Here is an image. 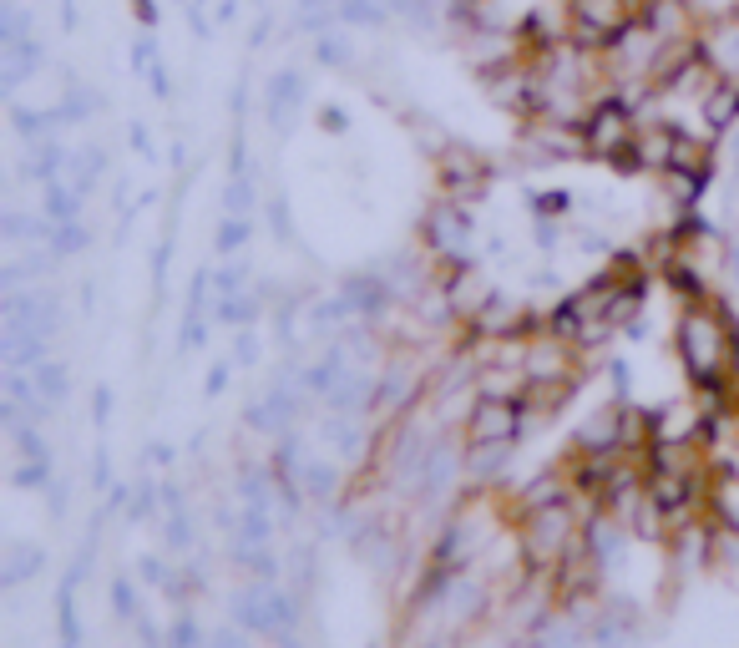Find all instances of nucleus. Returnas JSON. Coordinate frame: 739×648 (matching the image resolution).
Returning a JSON list of instances; mask_svg holds the SVG:
<instances>
[{
    "instance_id": "1",
    "label": "nucleus",
    "mask_w": 739,
    "mask_h": 648,
    "mask_svg": "<svg viewBox=\"0 0 739 648\" xmlns=\"http://www.w3.org/2000/svg\"><path fill=\"white\" fill-rule=\"evenodd\" d=\"M583 527H588V502L578 497L527 512L517 522V562L532 578H552L572 552H583Z\"/></svg>"
},
{
    "instance_id": "2",
    "label": "nucleus",
    "mask_w": 739,
    "mask_h": 648,
    "mask_svg": "<svg viewBox=\"0 0 739 648\" xmlns=\"http://www.w3.org/2000/svg\"><path fill=\"white\" fill-rule=\"evenodd\" d=\"M633 142H638V107L623 102L618 92L598 97V107L583 122V147L593 162H613L618 173H638L633 162Z\"/></svg>"
},
{
    "instance_id": "3",
    "label": "nucleus",
    "mask_w": 739,
    "mask_h": 648,
    "mask_svg": "<svg viewBox=\"0 0 739 648\" xmlns=\"http://www.w3.org/2000/svg\"><path fill=\"white\" fill-rule=\"evenodd\" d=\"M421 249H426L441 269L471 264V249H476V223H471V208L441 193V198L426 208V218H421Z\"/></svg>"
},
{
    "instance_id": "4",
    "label": "nucleus",
    "mask_w": 739,
    "mask_h": 648,
    "mask_svg": "<svg viewBox=\"0 0 739 648\" xmlns=\"http://www.w3.org/2000/svg\"><path fill=\"white\" fill-rule=\"evenodd\" d=\"M233 613L249 633L279 638V633H299V593L279 588L274 578H254L249 588H238Z\"/></svg>"
},
{
    "instance_id": "5",
    "label": "nucleus",
    "mask_w": 739,
    "mask_h": 648,
    "mask_svg": "<svg viewBox=\"0 0 739 648\" xmlns=\"http://www.w3.org/2000/svg\"><path fill=\"white\" fill-rule=\"evenodd\" d=\"M567 16H572V41L603 51L613 36H623L638 21L633 0H567Z\"/></svg>"
},
{
    "instance_id": "6",
    "label": "nucleus",
    "mask_w": 739,
    "mask_h": 648,
    "mask_svg": "<svg viewBox=\"0 0 739 648\" xmlns=\"http://www.w3.org/2000/svg\"><path fill=\"white\" fill-rule=\"evenodd\" d=\"M527 421H522V400L507 395H476L461 416V441H522Z\"/></svg>"
},
{
    "instance_id": "7",
    "label": "nucleus",
    "mask_w": 739,
    "mask_h": 648,
    "mask_svg": "<svg viewBox=\"0 0 739 648\" xmlns=\"http://www.w3.org/2000/svg\"><path fill=\"white\" fill-rule=\"evenodd\" d=\"M436 178H441V193H446V198H456V203L471 208V203L486 193L491 168H486V157H481L476 147H466V142H446V147L436 152Z\"/></svg>"
},
{
    "instance_id": "8",
    "label": "nucleus",
    "mask_w": 739,
    "mask_h": 648,
    "mask_svg": "<svg viewBox=\"0 0 739 648\" xmlns=\"http://www.w3.org/2000/svg\"><path fill=\"white\" fill-rule=\"evenodd\" d=\"M628 542H633V532L608 512V507H588V527H583V552L598 562V573L608 578V573H618V567L628 562Z\"/></svg>"
},
{
    "instance_id": "9",
    "label": "nucleus",
    "mask_w": 739,
    "mask_h": 648,
    "mask_svg": "<svg viewBox=\"0 0 739 648\" xmlns=\"http://www.w3.org/2000/svg\"><path fill=\"white\" fill-rule=\"evenodd\" d=\"M340 299L350 304V314H355V319H370V324H380V319L395 309L390 279H385L380 269H355V274H345Z\"/></svg>"
},
{
    "instance_id": "10",
    "label": "nucleus",
    "mask_w": 739,
    "mask_h": 648,
    "mask_svg": "<svg viewBox=\"0 0 739 648\" xmlns=\"http://www.w3.org/2000/svg\"><path fill=\"white\" fill-rule=\"evenodd\" d=\"M572 451H603V456H628L623 451V400H608L588 421L572 431Z\"/></svg>"
},
{
    "instance_id": "11",
    "label": "nucleus",
    "mask_w": 739,
    "mask_h": 648,
    "mask_svg": "<svg viewBox=\"0 0 739 648\" xmlns=\"http://www.w3.org/2000/svg\"><path fill=\"white\" fill-rule=\"evenodd\" d=\"M638 628H643L638 603H628V598H608V603L593 613L588 638H593V648H628V643L638 638Z\"/></svg>"
},
{
    "instance_id": "12",
    "label": "nucleus",
    "mask_w": 739,
    "mask_h": 648,
    "mask_svg": "<svg viewBox=\"0 0 739 648\" xmlns=\"http://www.w3.org/2000/svg\"><path fill=\"white\" fill-rule=\"evenodd\" d=\"M699 51L709 56V66H714V71H719L724 81H734V87H739V11H729V16H714V21H704Z\"/></svg>"
},
{
    "instance_id": "13",
    "label": "nucleus",
    "mask_w": 739,
    "mask_h": 648,
    "mask_svg": "<svg viewBox=\"0 0 739 648\" xmlns=\"http://www.w3.org/2000/svg\"><path fill=\"white\" fill-rule=\"evenodd\" d=\"M567 497H578L572 492V476H567V466H547V471H537L522 492L512 497V517L522 522L527 512H537V507H552V502H567Z\"/></svg>"
},
{
    "instance_id": "14",
    "label": "nucleus",
    "mask_w": 739,
    "mask_h": 648,
    "mask_svg": "<svg viewBox=\"0 0 739 648\" xmlns=\"http://www.w3.org/2000/svg\"><path fill=\"white\" fill-rule=\"evenodd\" d=\"M512 461V441H466V481L476 486H497Z\"/></svg>"
},
{
    "instance_id": "15",
    "label": "nucleus",
    "mask_w": 739,
    "mask_h": 648,
    "mask_svg": "<svg viewBox=\"0 0 739 648\" xmlns=\"http://www.w3.org/2000/svg\"><path fill=\"white\" fill-rule=\"evenodd\" d=\"M704 512H709L714 527H734V532H739V471H729V466H714V471H709Z\"/></svg>"
},
{
    "instance_id": "16",
    "label": "nucleus",
    "mask_w": 739,
    "mask_h": 648,
    "mask_svg": "<svg viewBox=\"0 0 739 648\" xmlns=\"http://www.w3.org/2000/svg\"><path fill=\"white\" fill-rule=\"evenodd\" d=\"M264 107H269V122H274V127H289V122H294V112L304 107V71H299V66H284V71L269 81Z\"/></svg>"
},
{
    "instance_id": "17",
    "label": "nucleus",
    "mask_w": 739,
    "mask_h": 648,
    "mask_svg": "<svg viewBox=\"0 0 739 648\" xmlns=\"http://www.w3.org/2000/svg\"><path fill=\"white\" fill-rule=\"evenodd\" d=\"M299 486L309 502H340V456H309L304 471H299Z\"/></svg>"
},
{
    "instance_id": "18",
    "label": "nucleus",
    "mask_w": 739,
    "mask_h": 648,
    "mask_svg": "<svg viewBox=\"0 0 739 648\" xmlns=\"http://www.w3.org/2000/svg\"><path fill=\"white\" fill-rule=\"evenodd\" d=\"M0 61H6V71H0V87H6V97H16V87L26 76H36V66L46 61V51H41V41L31 36V41H16V46H0Z\"/></svg>"
},
{
    "instance_id": "19",
    "label": "nucleus",
    "mask_w": 739,
    "mask_h": 648,
    "mask_svg": "<svg viewBox=\"0 0 739 648\" xmlns=\"http://www.w3.org/2000/svg\"><path fill=\"white\" fill-rule=\"evenodd\" d=\"M81 198H87V188H76L71 178L46 183V203H41L46 223H71V218H81Z\"/></svg>"
},
{
    "instance_id": "20",
    "label": "nucleus",
    "mask_w": 739,
    "mask_h": 648,
    "mask_svg": "<svg viewBox=\"0 0 739 648\" xmlns=\"http://www.w3.org/2000/svg\"><path fill=\"white\" fill-rule=\"evenodd\" d=\"M395 16V0H340V21L355 31H385Z\"/></svg>"
},
{
    "instance_id": "21",
    "label": "nucleus",
    "mask_w": 739,
    "mask_h": 648,
    "mask_svg": "<svg viewBox=\"0 0 739 648\" xmlns=\"http://www.w3.org/2000/svg\"><path fill=\"white\" fill-rule=\"evenodd\" d=\"M709 567L739 593V532L734 527H714V542H709Z\"/></svg>"
},
{
    "instance_id": "22",
    "label": "nucleus",
    "mask_w": 739,
    "mask_h": 648,
    "mask_svg": "<svg viewBox=\"0 0 739 648\" xmlns=\"http://www.w3.org/2000/svg\"><path fill=\"white\" fill-rule=\"evenodd\" d=\"M46 567V552L41 547H31V542H16L11 552H6V567H0V588H21L26 578H36Z\"/></svg>"
},
{
    "instance_id": "23",
    "label": "nucleus",
    "mask_w": 739,
    "mask_h": 648,
    "mask_svg": "<svg viewBox=\"0 0 739 648\" xmlns=\"http://www.w3.org/2000/svg\"><path fill=\"white\" fill-rule=\"evenodd\" d=\"M314 61L319 66H330V71H350V61H355V46H350V36L335 26V31H324V36H314Z\"/></svg>"
},
{
    "instance_id": "24",
    "label": "nucleus",
    "mask_w": 739,
    "mask_h": 648,
    "mask_svg": "<svg viewBox=\"0 0 739 648\" xmlns=\"http://www.w3.org/2000/svg\"><path fill=\"white\" fill-rule=\"evenodd\" d=\"M11 122H16V132H21L26 142H46L56 127H66L61 107H56V112H31V107H16V112H11Z\"/></svg>"
},
{
    "instance_id": "25",
    "label": "nucleus",
    "mask_w": 739,
    "mask_h": 648,
    "mask_svg": "<svg viewBox=\"0 0 739 648\" xmlns=\"http://www.w3.org/2000/svg\"><path fill=\"white\" fill-rule=\"evenodd\" d=\"M31 375H36V390H41V400H46V405H61V400L71 395V375H66V365H61V360H51V355H46Z\"/></svg>"
},
{
    "instance_id": "26",
    "label": "nucleus",
    "mask_w": 739,
    "mask_h": 648,
    "mask_svg": "<svg viewBox=\"0 0 739 648\" xmlns=\"http://www.w3.org/2000/svg\"><path fill=\"white\" fill-rule=\"evenodd\" d=\"M299 31H309V36H324V31H335V21H340V0H299Z\"/></svg>"
},
{
    "instance_id": "27",
    "label": "nucleus",
    "mask_w": 739,
    "mask_h": 648,
    "mask_svg": "<svg viewBox=\"0 0 739 648\" xmlns=\"http://www.w3.org/2000/svg\"><path fill=\"white\" fill-rule=\"evenodd\" d=\"M107 173V152L102 147H81V152H71V168H66V178L76 183V188H87L92 193V183Z\"/></svg>"
},
{
    "instance_id": "28",
    "label": "nucleus",
    "mask_w": 739,
    "mask_h": 648,
    "mask_svg": "<svg viewBox=\"0 0 739 648\" xmlns=\"http://www.w3.org/2000/svg\"><path fill=\"white\" fill-rule=\"evenodd\" d=\"M92 243V233L81 228V218H71V223H51V238H46V249L56 254V259H71V254H81Z\"/></svg>"
},
{
    "instance_id": "29",
    "label": "nucleus",
    "mask_w": 739,
    "mask_h": 648,
    "mask_svg": "<svg viewBox=\"0 0 739 648\" xmlns=\"http://www.w3.org/2000/svg\"><path fill=\"white\" fill-rule=\"evenodd\" d=\"M249 233H254V223H249V213H223V223H218V254H238L243 243H249Z\"/></svg>"
},
{
    "instance_id": "30",
    "label": "nucleus",
    "mask_w": 739,
    "mask_h": 648,
    "mask_svg": "<svg viewBox=\"0 0 739 648\" xmlns=\"http://www.w3.org/2000/svg\"><path fill=\"white\" fill-rule=\"evenodd\" d=\"M97 107H102V97H97L92 87H76V81H71L66 97H61V117H66V122H87Z\"/></svg>"
},
{
    "instance_id": "31",
    "label": "nucleus",
    "mask_w": 739,
    "mask_h": 648,
    "mask_svg": "<svg viewBox=\"0 0 739 648\" xmlns=\"http://www.w3.org/2000/svg\"><path fill=\"white\" fill-rule=\"evenodd\" d=\"M16 41H31V16L16 0H6V6H0V46H16Z\"/></svg>"
},
{
    "instance_id": "32",
    "label": "nucleus",
    "mask_w": 739,
    "mask_h": 648,
    "mask_svg": "<svg viewBox=\"0 0 739 648\" xmlns=\"http://www.w3.org/2000/svg\"><path fill=\"white\" fill-rule=\"evenodd\" d=\"M213 289H218V299H233V294H243V289H249V264L228 259V264L213 274Z\"/></svg>"
},
{
    "instance_id": "33",
    "label": "nucleus",
    "mask_w": 739,
    "mask_h": 648,
    "mask_svg": "<svg viewBox=\"0 0 739 648\" xmlns=\"http://www.w3.org/2000/svg\"><path fill=\"white\" fill-rule=\"evenodd\" d=\"M223 208H228V213H254V173H238V178H228Z\"/></svg>"
},
{
    "instance_id": "34",
    "label": "nucleus",
    "mask_w": 739,
    "mask_h": 648,
    "mask_svg": "<svg viewBox=\"0 0 739 648\" xmlns=\"http://www.w3.org/2000/svg\"><path fill=\"white\" fill-rule=\"evenodd\" d=\"M16 486H21V492H51V461H21L16 466Z\"/></svg>"
},
{
    "instance_id": "35",
    "label": "nucleus",
    "mask_w": 739,
    "mask_h": 648,
    "mask_svg": "<svg viewBox=\"0 0 739 648\" xmlns=\"http://www.w3.org/2000/svg\"><path fill=\"white\" fill-rule=\"evenodd\" d=\"M532 213H537V218H567V213H572V193H567V188L532 193Z\"/></svg>"
},
{
    "instance_id": "36",
    "label": "nucleus",
    "mask_w": 739,
    "mask_h": 648,
    "mask_svg": "<svg viewBox=\"0 0 739 648\" xmlns=\"http://www.w3.org/2000/svg\"><path fill=\"white\" fill-rule=\"evenodd\" d=\"M162 638H168V648H203V643H213V638H203V628H198L188 613H183L168 633H162Z\"/></svg>"
},
{
    "instance_id": "37",
    "label": "nucleus",
    "mask_w": 739,
    "mask_h": 648,
    "mask_svg": "<svg viewBox=\"0 0 739 648\" xmlns=\"http://www.w3.org/2000/svg\"><path fill=\"white\" fill-rule=\"evenodd\" d=\"M112 608H117V618H142V608H137V588H132L127 578H112Z\"/></svg>"
},
{
    "instance_id": "38",
    "label": "nucleus",
    "mask_w": 739,
    "mask_h": 648,
    "mask_svg": "<svg viewBox=\"0 0 739 648\" xmlns=\"http://www.w3.org/2000/svg\"><path fill=\"white\" fill-rule=\"evenodd\" d=\"M168 547H173V552H188V547H193V522H188V512H168Z\"/></svg>"
},
{
    "instance_id": "39",
    "label": "nucleus",
    "mask_w": 739,
    "mask_h": 648,
    "mask_svg": "<svg viewBox=\"0 0 739 648\" xmlns=\"http://www.w3.org/2000/svg\"><path fill=\"white\" fill-rule=\"evenodd\" d=\"M269 223H274V238H279V243H294V223H289L284 198H274V203H269Z\"/></svg>"
},
{
    "instance_id": "40",
    "label": "nucleus",
    "mask_w": 739,
    "mask_h": 648,
    "mask_svg": "<svg viewBox=\"0 0 739 648\" xmlns=\"http://www.w3.org/2000/svg\"><path fill=\"white\" fill-rule=\"evenodd\" d=\"M259 360V340H254V330L243 324V335L233 340V365H254Z\"/></svg>"
},
{
    "instance_id": "41",
    "label": "nucleus",
    "mask_w": 739,
    "mask_h": 648,
    "mask_svg": "<svg viewBox=\"0 0 739 648\" xmlns=\"http://www.w3.org/2000/svg\"><path fill=\"white\" fill-rule=\"evenodd\" d=\"M213 648H249V628H243V623L238 628H218L213 633Z\"/></svg>"
},
{
    "instance_id": "42",
    "label": "nucleus",
    "mask_w": 739,
    "mask_h": 648,
    "mask_svg": "<svg viewBox=\"0 0 739 648\" xmlns=\"http://www.w3.org/2000/svg\"><path fill=\"white\" fill-rule=\"evenodd\" d=\"M92 421H97V426L112 421V390H107V385H97V395H92Z\"/></svg>"
},
{
    "instance_id": "43",
    "label": "nucleus",
    "mask_w": 739,
    "mask_h": 648,
    "mask_svg": "<svg viewBox=\"0 0 739 648\" xmlns=\"http://www.w3.org/2000/svg\"><path fill=\"white\" fill-rule=\"evenodd\" d=\"M168 573H173V567H162L157 557H142V578H147V583H157V588H162V583H168Z\"/></svg>"
},
{
    "instance_id": "44",
    "label": "nucleus",
    "mask_w": 739,
    "mask_h": 648,
    "mask_svg": "<svg viewBox=\"0 0 739 648\" xmlns=\"http://www.w3.org/2000/svg\"><path fill=\"white\" fill-rule=\"evenodd\" d=\"M319 127H330V132H345V127H350V117H345L340 107H324V112H319Z\"/></svg>"
},
{
    "instance_id": "45",
    "label": "nucleus",
    "mask_w": 739,
    "mask_h": 648,
    "mask_svg": "<svg viewBox=\"0 0 739 648\" xmlns=\"http://www.w3.org/2000/svg\"><path fill=\"white\" fill-rule=\"evenodd\" d=\"M132 61H137V66H157V46H152V41L142 36V41L132 46Z\"/></svg>"
},
{
    "instance_id": "46",
    "label": "nucleus",
    "mask_w": 739,
    "mask_h": 648,
    "mask_svg": "<svg viewBox=\"0 0 739 648\" xmlns=\"http://www.w3.org/2000/svg\"><path fill=\"white\" fill-rule=\"evenodd\" d=\"M147 76H152V92H157V97H168V92H173V81H168V71H162V61L147 66Z\"/></svg>"
},
{
    "instance_id": "47",
    "label": "nucleus",
    "mask_w": 739,
    "mask_h": 648,
    "mask_svg": "<svg viewBox=\"0 0 739 648\" xmlns=\"http://www.w3.org/2000/svg\"><path fill=\"white\" fill-rule=\"evenodd\" d=\"M223 385H228V365H213V375H208V395H223Z\"/></svg>"
},
{
    "instance_id": "48",
    "label": "nucleus",
    "mask_w": 739,
    "mask_h": 648,
    "mask_svg": "<svg viewBox=\"0 0 739 648\" xmlns=\"http://www.w3.org/2000/svg\"><path fill=\"white\" fill-rule=\"evenodd\" d=\"M61 512H66V486L51 481V517H61Z\"/></svg>"
},
{
    "instance_id": "49",
    "label": "nucleus",
    "mask_w": 739,
    "mask_h": 648,
    "mask_svg": "<svg viewBox=\"0 0 739 648\" xmlns=\"http://www.w3.org/2000/svg\"><path fill=\"white\" fill-rule=\"evenodd\" d=\"M147 461H152V466H168V461H173V446H147Z\"/></svg>"
},
{
    "instance_id": "50",
    "label": "nucleus",
    "mask_w": 739,
    "mask_h": 648,
    "mask_svg": "<svg viewBox=\"0 0 739 648\" xmlns=\"http://www.w3.org/2000/svg\"><path fill=\"white\" fill-rule=\"evenodd\" d=\"M132 147H137V152H152V142H147V127H142V122H132Z\"/></svg>"
},
{
    "instance_id": "51",
    "label": "nucleus",
    "mask_w": 739,
    "mask_h": 648,
    "mask_svg": "<svg viewBox=\"0 0 739 648\" xmlns=\"http://www.w3.org/2000/svg\"><path fill=\"white\" fill-rule=\"evenodd\" d=\"M132 6H137V16H142V21H147V26H152V21H157V6H152V0H132Z\"/></svg>"
},
{
    "instance_id": "52",
    "label": "nucleus",
    "mask_w": 739,
    "mask_h": 648,
    "mask_svg": "<svg viewBox=\"0 0 739 648\" xmlns=\"http://www.w3.org/2000/svg\"><path fill=\"white\" fill-rule=\"evenodd\" d=\"M97 486H107V451H97V471H92Z\"/></svg>"
},
{
    "instance_id": "53",
    "label": "nucleus",
    "mask_w": 739,
    "mask_h": 648,
    "mask_svg": "<svg viewBox=\"0 0 739 648\" xmlns=\"http://www.w3.org/2000/svg\"><path fill=\"white\" fill-rule=\"evenodd\" d=\"M729 380H734V395H739V355H734V375Z\"/></svg>"
}]
</instances>
